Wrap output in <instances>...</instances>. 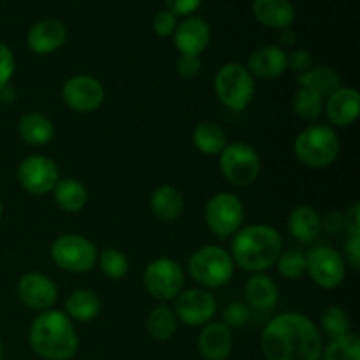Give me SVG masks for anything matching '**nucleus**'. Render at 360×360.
I'll list each match as a JSON object with an SVG mask.
<instances>
[{"label":"nucleus","instance_id":"3","mask_svg":"<svg viewBox=\"0 0 360 360\" xmlns=\"http://www.w3.org/2000/svg\"><path fill=\"white\" fill-rule=\"evenodd\" d=\"M28 341L35 354L44 360H70L79 347L74 323L63 311L48 309L32 322Z\"/></svg>","mask_w":360,"mask_h":360},{"label":"nucleus","instance_id":"34","mask_svg":"<svg viewBox=\"0 0 360 360\" xmlns=\"http://www.w3.org/2000/svg\"><path fill=\"white\" fill-rule=\"evenodd\" d=\"M98 264L109 280H122L129 273V259L116 248H105L98 257Z\"/></svg>","mask_w":360,"mask_h":360},{"label":"nucleus","instance_id":"43","mask_svg":"<svg viewBox=\"0 0 360 360\" xmlns=\"http://www.w3.org/2000/svg\"><path fill=\"white\" fill-rule=\"evenodd\" d=\"M326 227L330 232H340L345 227V220L340 213H329L326 218Z\"/></svg>","mask_w":360,"mask_h":360},{"label":"nucleus","instance_id":"33","mask_svg":"<svg viewBox=\"0 0 360 360\" xmlns=\"http://www.w3.org/2000/svg\"><path fill=\"white\" fill-rule=\"evenodd\" d=\"M320 323H322V330L326 333V336H329L330 340H340V338L352 333L350 316L340 306H333V308L327 309L322 315Z\"/></svg>","mask_w":360,"mask_h":360},{"label":"nucleus","instance_id":"36","mask_svg":"<svg viewBox=\"0 0 360 360\" xmlns=\"http://www.w3.org/2000/svg\"><path fill=\"white\" fill-rule=\"evenodd\" d=\"M250 320V309L248 306L243 304V302H232L225 308L224 311V322L225 326L231 329V327H243Z\"/></svg>","mask_w":360,"mask_h":360},{"label":"nucleus","instance_id":"22","mask_svg":"<svg viewBox=\"0 0 360 360\" xmlns=\"http://www.w3.org/2000/svg\"><path fill=\"white\" fill-rule=\"evenodd\" d=\"M288 231L299 243H313L322 231V218L311 206H297L288 214Z\"/></svg>","mask_w":360,"mask_h":360},{"label":"nucleus","instance_id":"26","mask_svg":"<svg viewBox=\"0 0 360 360\" xmlns=\"http://www.w3.org/2000/svg\"><path fill=\"white\" fill-rule=\"evenodd\" d=\"M101 308L102 302L98 295L88 288H77L65 301V315L77 322L94 320L101 313Z\"/></svg>","mask_w":360,"mask_h":360},{"label":"nucleus","instance_id":"46","mask_svg":"<svg viewBox=\"0 0 360 360\" xmlns=\"http://www.w3.org/2000/svg\"><path fill=\"white\" fill-rule=\"evenodd\" d=\"M2 213H4V202L2 199H0V218H2Z\"/></svg>","mask_w":360,"mask_h":360},{"label":"nucleus","instance_id":"41","mask_svg":"<svg viewBox=\"0 0 360 360\" xmlns=\"http://www.w3.org/2000/svg\"><path fill=\"white\" fill-rule=\"evenodd\" d=\"M176 69H178L179 76L186 77V79H192V77L199 76L200 69H202V62H200L199 56L181 55L178 63H176Z\"/></svg>","mask_w":360,"mask_h":360},{"label":"nucleus","instance_id":"11","mask_svg":"<svg viewBox=\"0 0 360 360\" xmlns=\"http://www.w3.org/2000/svg\"><path fill=\"white\" fill-rule=\"evenodd\" d=\"M306 273L319 287L333 290L343 283L347 264L340 252L329 246H320L306 257Z\"/></svg>","mask_w":360,"mask_h":360},{"label":"nucleus","instance_id":"10","mask_svg":"<svg viewBox=\"0 0 360 360\" xmlns=\"http://www.w3.org/2000/svg\"><path fill=\"white\" fill-rule=\"evenodd\" d=\"M143 281L146 290L158 301H172L178 297L185 285L181 266L172 259H157L144 269Z\"/></svg>","mask_w":360,"mask_h":360},{"label":"nucleus","instance_id":"15","mask_svg":"<svg viewBox=\"0 0 360 360\" xmlns=\"http://www.w3.org/2000/svg\"><path fill=\"white\" fill-rule=\"evenodd\" d=\"M18 297L27 308L48 311L58 299V288L46 274L28 273L18 281Z\"/></svg>","mask_w":360,"mask_h":360},{"label":"nucleus","instance_id":"29","mask_svg":"<svg viewBox=\"0 0 360 360\" xmlns=\"http://www.w3.org/2000/svg\"><path fill=\"white\" fill-rule=\"evenodd\" d=\"M299 84L313 88L326 98L336 90H340L341 77L336 70L329 69V67H315V69H309L308 72L299 74Z\"/></svg>","mask_w":360,"mask_h":360},{"label":"nucleus","instance_id":"27","mask_svg":"<svg viewBox=\"0 0 360 360\" xmlns=\"http://www.w3.org/2000/svg\"><path fill=\"white\" fill-rule=\"evenodd\" d=\"M53 193H55V202L65 213H77L88 202L86 188H84L83 183L74 178L60 179L53 188Z\"/></svg>","mask_w":360,"mask_h":360},{"label":"nucleus","instance_id":"40","mask_svg":"<svg viewBox=\"0 0 360 360\" xmlns=\"http://www.w3.org/2000/svg\"><path fill=\"white\" fill-rule=\"evenodd\" d=\"M287 62L288 67L292 70H295L297 74H304L309 69H313V56L306 49H295V51H292L290 55H287Z\"/></svg>","mask_w":360,"mask_h":360},{"label":"nucleus","instance_id":"31","mask_svg":"<svg viewBox=\"0 0 360 360\" xmlns=\"http://www.w3.org/2000/svg\"><path fill=\"white\" fill-rule=\"evenodd\" d=\"M292 105H294V111L299 118L306 120V122H315L323 111V97L313 88L299 86V90L294 95V101H292Z\"/></svg>","mask_w":360,"mask_h":360},{"label":"nucleus","instance_id":"4","mask_svg":"<svg viewBox=\"0 0 360 360\" xmlns=\"http://www.w3.org/2000/svg\"><path fill=\"white\" fill-rule=\"evenodd\" d=\"M294 151L299 162L306 167H329L340 153V139L330 127L311 125L295 137Z\"/></svg>","mask_w":360,"mask_h":360},{"label":"nucleus","instance_id":"16","mask_svg":"<svg viewBox=\"0 0 360 360\" xmlns=\"http://www.w3.org/2000/svg\"><path fill=\"white\" fill-rule=\"evenodd\" d=\"M172 35H174V46L181 55L199 56L210 44L211 30L206 20L190 16L176 27Z\"/></svg>","mask_w":360,"mask_h":360},{"label":"nucleus","instance_id":"30","mask_svg":"<svg viewBox=\"0 0 360 360\" xmlns=\"http://www.w3.org/2000/svg\"><path fill=\"white\" fill-rule=\"evenodd\" d=\"M146 329L153 340L169 341L176 334V329H178V319H176L174 311L171 308L157 306L148 315Z\"/></svg>","mask_w":360,"mask_h":360},{"label":"nucleus","instance_id":"42","mask_svg":"<svg viewBox=\"0 0 360 360\" xmlns=\"http://www.w3.org/2000/svg\"><path fill=\"white\" fill-rule=\"evenodd\" d=\"M202 0H165L167 11H171L174 16H190L200 7Z\"/></svg>","mask_w":360,"mask_h":360},{"label":"nucleus","instance_id":"25","mask_svg":"<svg viewBox=\"0 0 360 360\" xmlns=\"http://www.w3.org/2000/svg\"><path fill=\"white\" fill-rule=\"evenodd\" d=\"M246 301L255 309H273L276 306L280 292L276 283L269 276L262 273H257L255 276L246 281L245 287Z\"/></svg>","mask_w":360,"mask_h":360},{"label":"nucleus","instance_id":"45","mask_svg":"<svg viewBox=\"0 0 360 360\" xmlns=\"http://www.w3.org/2000/svg\"><path fill=\"white\" fill-rule=\"evenodd\" d=\"M0 360H4V343H2V340H0Z\"/></svg>","mask_w":360,"mask_h":360},{"label":"nucleus","instance_id":"32","mask_svg":"<svg viewBox=\"0 0 360 360\" xmlns=\"http://www.w3.org/2000/svg\"><path fill=\"white\" fill-rule=\"evenodd\" d=\"M322 360H360V341L354 333L333 340L322 350Z\"/></svg>","mask_w":360,"mask_h":360},{"label":"nucleus","instance_id":"18","mask_svg":"<svg viewBox=\"0 0 360 360\" xmlns=\"http://www.w3.org/2000/svg\"><path fill=\"white\" fill-rule=\"evenodd\" d=\"M67 41V28L58 20H42L30 28L27 44L35 55H49L62 48Z\"/></svg>","mask_w":360,"mask_h":360},{"label":"nucleus","instance_id":"24","mask_svg":"<svg viewBox=\"0 0 360 360\" xmlns=\"http://www.w3.org/2000/svg\"><path fill=\"white\" fill-rule=\"evenodd\" d=\"M150 207L158 220L172 221L181 217L185 202H183L179 190H176L171 185H162L151 193Z\"/></svg>","mask_w":360,"mask_h":360},{"label":"nucleus","instance_id":"14","mask_svg":"<svg viewBox=\"0 0 360 360\" xmlns=\"http://www.w3.org/2000/svg\"><path fill=\"white\" fill-rule=\"evenodd\" d=\"M174 315L185 326L204 327L217 315V299L202 288H190L176 297Z\"/></svg>","mask_w":360,"mask_h":360},{"label":"nucleus","instance_id":"37","mask_svg":"<svg viewBox=\"0 0 360 360\" xmlns=\"http://www.w3.org/2000/svg\"><path fill=\"white\" fill-rule=\"evenodd\" d=\"M14 55L7 44L0 41V91L6 90L14 74Z\"/></svg>","mask_w":360,"mask_h":360},{"label":"nucleus","instance_id":"44","mask_svg":"<svg viewBox=\"0 0 360 360\" xmlns=\"http://www.w3.org/2000/svg\"><path fill=\"white\" fill-rule=\"evenodd\" d=\"M280 41L283 46H294L295 41H297V35H295L292 30H288V28H285L283 34H281V37H280Z\"/></svg>","mask_w":360,"mask_h":360},{"label":"nucleus","instance_id":"7","mask_svg":"<svg viewBox=\"0 0 360 360\" xmlns=\"http://www.w3.org/2000/svg\"><path fill=\"white\" fill-rule=\"evenodd\" d=\"M220 169L231 185L248 186L259 178L260 157L252 144H227L220 153Z\"/></svg>","mask_w":360,"mask_h":360},{"label":"nucleus","instance_id":"6","mask_svg":"<svg viewBox=\"0 0 360 360\" xmlns=\"http://www.w3.org/2000/svg\"><path fill=\"white\" fill-rule=\"evenodd\" d=\"M214 94L225 108L243 111L255 94V81L241 63H225L214 76Z\"/></svg>","mask_w":360,"mask_h":360},{"label":"nucleus","instance_id":"12","mask_svg":"<svg viewBox=\"0 0 360 360\" xmlns=\"http://www.w3.org/2000/svg\"><path fill=\"white\" fill-rule=\"evenodd\" d=\"M18 181L32 195H46L53 192L60 181V171L51 158L44 155H32L18 167Z\"/></svg>","mask_w":360,"mask_h":360},{"label":"nucleus","instance_id":"20","mask_svg":"<svg viewBox=\"0 0 360 360\" xmlns=\"http://www.w3.org/2000/svg\"><path fill=\"white\" fill-rule=\"evenodd\" d=\"M246 69L252 76L262 77V79L280 77L288 69L287 53L278 46H262L250 55Z\"/></svg>","mask_w":360,"mask_h":360},{"label":"nucleus","instance_id":"13","mask_svg":"<svg viewBox=\"0 0 360 360\" xmlns=\"http://www.w3.org/2000/svg\"><path fill=\"white\" fill-rule=\"evenodd\" d=\"M62 98L72 111L91 112L104 104L105 91L97 77L79 74L63 83Z\"/></svg>","mask_w":360,"mask_h":360},{"label":"nucleus","instance_id":"5","mask_svg":"<svg viewBox=\"0 0 360 360\" xmlns=\"http://www.w3.org/2000/svg\"><path fill=\"white\" fill-rule=\"evenodd\" d=\"M188 273L197 283L206 288L224 287L234 274V260L221 246L207 245L192 253Z\"/></svg>","mask_w":360,"mask_h":360},{"label":"nucleus","instance_id":"23","mask_svg":"<svg viewBox=\"0 0 360 360\" xmlns=\"http://www.w3.org/2000/svg\"><path fill=\"white\" fill-rule=\"evenodd\" d=\"M18 134L27 144L42 146L53 139L55 127L48 116L41 115V112H27L18 122Z\"/></svg>","mask_w":360,"mask_h":360},{"label":"nucleus","instance_id":"1","mask_svg":"<svg viewBox=\"0 0 360 360\" xmlns=\"http://www.w3.org/2000/svg\"><path fill=\"white\" fill-rule=\"evenodd\" d=\"M266 360H320L323 343L319 327L301 313H281L262 330Z\"/></svg>","mask_w":360,"mask_h":360},{"label":"nucleus","instance_id":"19","mask_svg":"<svg viewBox=\"0 0 360 360\" xmlns=\"http://www.w3.org/2000/svg\"><path fill=\"white\" fill-rule=\"evenodd\" d=\"M323 109L329 122L336 127H348L359 118L360 97L355 88H340L327 97Z\"/></svg>","mask_w":360,"mask_h":360},{"label":"nucleus","instance_id":"21","mask_svg":"<svg viewBox=\"0 0 360 360\" xmlns=\"http://www.w3.org/2000/svg\"><path fill=\"white\" fill-rule=\"evenodd\" d=\"M253 14L264 27L278 30L290 28L295 20V9L290 0H253Z\"/></svg>","mask_w":360,"mask_h":360},{"label":"nucleus","instance_id":"2","mask_svg":"<svg viewBox=\"0 0 360 360\" xmlns=\"http://www.w3.org/2000/svg\"><path fill=\"white\" fill-rule=\"evenodd\" d=\"M283 252L281 234L271 225H248L236 232L231 245V257L236 266L252 273H262L276 264Z\"/></svg>","mask_w":360,"mask_h":360},{"label":"nucleus","instance_id":"17","mask_svg":"<svg viewBox=\"0 0 360 360\" xmlns=\"http://www.w3.org/2000/svg\"><path fill=\"white\" fill-rule=\"evenodd\" d=\"M232 345L234 340L231 329L221 322L206 323L197 340V348L204 360H227Z\"/></svg>","mask_w":360,"mask_h":360},{"label":"nucleus","instance_id":"38","mask_svg":"<svg viewBox=\"0 0 360 360\" xmlns=\"http://www.w3.org/2000/svg\"><path fill=\"white\" fill-rule=\"evenodd\" d=\"M176 27H178V16H174L171 11L164 9L160 11V13L155 14L153 30L157 35H160V37H169V35L174 34Z\"/></svg>","mask_w":360,"mask_h":360},{"label":"nucleus","instance_id":"28","mask_svg":"<svg viewBox=\"0 0 360 360\" xmlns=\"http://www.w3.org/2000/svg\"><path fill=\"white\" fill-rule=\"evenodd\" d=\"M193 144L204 155H220L227 146L224 129L214 122H202L193 130Z\"/></svg>","mask_w":360,"mask_h":360},{"label":"nucleus","instance_id":"39","mask_svg":"<svg viewBox=\"0 0 360 360\" xmlns=\"http://www.w3.org/2000/svg\"><path fill=\"white\" fill-rule=\"evenodd\" d=\"M347 243H345V250H347V259L355 269L360 266V227L347 229Z\"/></svg>","mask_w":360,"mask_h":360},{"label":"nucleus","instance_id":"9","mask_svg":"<svg viewBox=\"0 0 360 360\" xmlns=\"http://www.w3.org/2000/svg\"><path fill=\"white\" fill-rule=\"evenodd\" d=\"M206 225L218 238H229L241 229L245 221L243 202L231 192L217 193L206 206Z\"/></svg>","mask_w":360,"mask_h":360},{"label":"nucleus","instance_id":"35","mask_svg":"<svg viewBox=\"0 0 360 360\" xmlns=\"http://www.w3.org/2000/svg\"><path fill=\"white\" fill-rule=\"evenodd\" d=\"M276 267L287 280H299L306 273V255L299 250H288L278 257Z\"/></svg>","mask_w":360,"mask_h":360},{"label":"nucleus","instance_id":"8","mask_svg":"<svg viewBox=\"0 0 360 360\" xmlns=\"http://www.w3.org/2000/svg\"><path fill=\"white\" fill-rule=\"evenodd\" d=\"M51 259L69 273H86L97 262V248L90 239L77 234H63L53 241Z\"/></svg>","mask_w":360,"mask_h":360}]
</instances>
